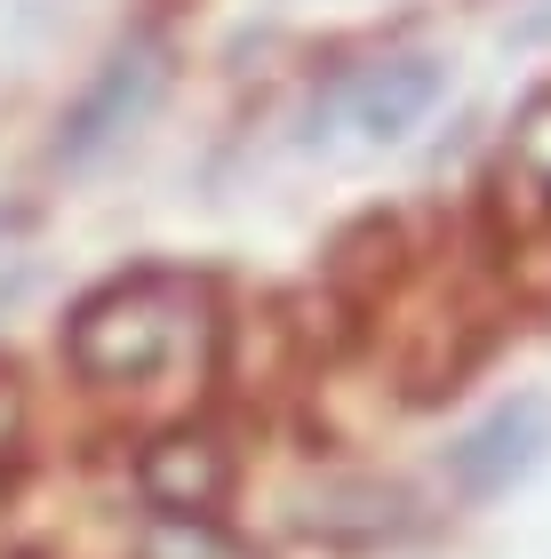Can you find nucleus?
I'll return each mask as SVG.
<instances>
[{
    "mask_svg": "<svg viewBox=\"0 0 551 559\" xmlns=\"http://www.w3.org/2000/svg\"><path fill=\"white\" fill-rule=\"evenodd\" d=\"M208 336H216V312H208V288L192 272H120L105 280L64 328V352L88 384L105 392H129V384H160V376H184L208 360Z\"/></svg>",
    "mask_w": 551,
    "mask_h": 559,
    "instance_id": "obj_1",
    "label": "nucleus"
},
{
    "mask_svg": "<svg viewBox=\"0 0 551 559\" xmlns=\"http://www.w3.org/2000/svg\"><path fill=\"white\" fill-rule=\"evenodd\" d=\"M440 96H447V64L423 57V48L344 64L336 81L304 105L296 144L320 152V160H368V152H392L408 129H423V112H432Z\"/></svg>",
    "mask_w": 551,
    "mask_h": 559,
    "instance_id": "obj_2",
    "label": "nucleus"
},
{
    "mask_svg": "<svg viewBox=\"0 0 551 559\" xmlns=\"http://www.w3.org/2000/svg\"><path fill=\"white\" fill-rule=\"evenodd\" d=\"M168 40L160 33H136V40H120L105 64H96V81L72 96V112H64V129H57V160L64 168H96L105 152H120L144 120L160 112V96H168Z\"/></svg>",
    "mask_w": 551,
    "mask_h": 559,
    "instance_id": "obj_3",
    "label": "nucleus"
},
{
    "mask_svg": "<svg viewBox=\"0 0 551 559\" xmlns=\"http://www.w3.org/2000/svg\"><path fill=\"white\" fill-rule=\"evenodd\" d=\"M543 455H551V400L519 392L447 448V479H456V496H512L528 472H543Z\"/></svg>",
    "mask_w": 551,
    "mask_h": 559,
    "instance_id": "obj_4",
    "label": "nucleus"
},
{
    "mask_svg": "<svg viewBox=\"0 0 551 559\" xmlns=\"http://www.w3.org/2000/svg\"><path fill=\"white\" fill-rule=\"evenodd\" d=\"M136 488L168 520H216V503L232 496V448L216 431H160L136 455Z\"/></svg>",
    "mask_w": 551,
    "mask_h": 559,
    "instance_id": "obj_5",
    "label": "nucleus"
},
{
    "mask_svg": "<svg viewBox=\"0 0 551 559\" xmlns=\"http://www.w3.org/2000/svg\"><path fill=\"white\" fill-rule=\"evenodd\" d=\"M296 527L320 544H399L416 527V503L384 479H328L320 496L296 503Z\"/></svg>",
    "mask_w": 551,
    "mask_h": 559,
    "instance_id": "obj_6",
    "label": "nucleus"
},
{
    "mask_svg": "<svg viewBox=\"0 0 551 559\" xmlns=\"http://www.w3.org/2000/svg\"><path fill=\"white\" fill-rule=\"evenodd\" d=\"M495 200L512 216H551V88H536L528 105L512 112V136H504V160H495Z\"/></svg>",
    "mask_w": 551,
    "mask_h": 559,
    "instance_id": "obj_7",
    "label": "nucleus"
},
{
    "mask_svg": "<svg viewBox=\"0 0 551 559\" xmlns=\"http://www.w3.org/2000/svg\"><path fill=\"white\" fill-rule=\"evenodd\" d=\"M144 559H248L232 536H224L216 520H153V536H144Z\"/></svg>",
    "mask_w": 551,
    "mask_h": 559,
    "instance_id": "obj_8",
    "label": "nucleus"
},
{
    "mask_svg": "<svg viewBox=\"0 0 551 559\" xmlns=\"http://www.w3.org/2000/svg\"><path fill=\"white\" fill-rule=\"evenodd\" d=\"M24 455V384H16V368L0 360V472H9Z\"/></svg>",
    "mask_w": 551,
    "mask_h": 559,
    "instance_id": "obj_9",
    "label": "nucleus"
},
{
    "mask_svg": "<svg viewBox=\"0 0 551 559\" xmlns=\"http://www.w3.org/2000/svg\"><path fill=\"white\" fill-rule=\"evenodd\" d=\"M0 240H9V216H0Z\"/></svg>",
    "mask_w": 551,
    "mask_h": 559,
    "instance_id": "obj_10",
    "label": "nucleus"
}]
</instances>
